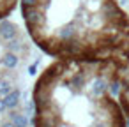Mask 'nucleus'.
Returning a JSON list of instances; mask_svg holds the SVG:
<instances>
[{
    "mask_svg": "<svg viewBox=\"0 0 129 127\" xmlns=\"http://www.w3.org/2000/svg\"><path fill=\"white\" fill-rule=\"evenodd\" d=\"M23 27L51 58L129 62V13L120 0H20Z\"/></svg>",
    "mask_w": 129,
    "mask_h": 127,
    "instance_id": "1",
    "label": "nucleus"
},
{
    "mask_svg": "<svg viewBox=\"0 0 129 127\" xmlns=\"http://www.w3.org/2000/svg\"><path fill=\"white\" fill-rule=\"evenodd\" d=\"M127 13H129V4H127Z\"/></svg>",
    "mask_w": 129,
    "mask_h": 127,
    "instance_id": "5",
    "label": "nucleus"
},
{
    "mask_svg": "<svg viewBox=\"0 0 129 127\" xmlns=\"http://www.w3.org/2000/svg\"><path fill=\"white\" fill-rule=\"evenodd\" d=\"M117 95H118V101H120V104L124 108V113L127 116V122H129V64H125V67L122 69Z\"/></svg>",
    "mask_w": 129,
    "mask_h": 127,
    "instance_id": "3",
    "label": "nucleus"
},
{
    "mask_svg": "<svg viewBox=\"0 0 129 127\" xmlns=\"http://www.w3.org/2000/svg\"><path fill=\"white\" fill-rule=\"evenodd\" d=\"M18 6H20V0H0V21L7 20Z\"/></svg>",
    "mask_w": 129,
    "mask_h": 127,
    "instance_id": "4",
    "label": "nucleus"
},
{
    "mask_svg": "<svg viewBox=\"0 0 129 127\" xmlns=\"http://www.w3.org/2000/svg\"><path fill=\"white\" fill-rule=\"evenodd\" d=\"M125 64L53 58L32 87L34 127H129L117 95Z\"/></svg>",
    "mask_w": 129,
    "mask_h": 127,
    "instance_id": "2",
    "label": "nucleus"
}]
</instances>
